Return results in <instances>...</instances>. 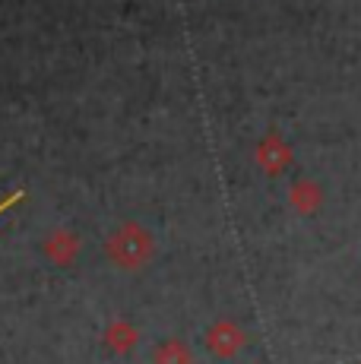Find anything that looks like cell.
Masks as SVG:
<instances>
[{
    "label": "cell",
    "instance_id": "6da1fadb",
    "mask_svg": "<svg viewBox=\"0 0 361 364\" xmlns=\"http://www.w3.org/2000/svg\"><path fill=\"white\" fill-rule=\"evenodd\" d=\"M111 257L121 266H143L152 257V241L140 228H124L111 237Z\"/></svg>",
    "mask_w": 361,
    "mask_h": 364
},
{
    "label": "cell",
    "instance_id": "7a4b0ae2",
    "mask_svg": "<svg viewBox=\"0 0 361 364\" xmlns=\"http://www.w3.org/2000/svg\"><path fill=\"white\" fill-rule=\"evenodd\" d=\"M206 346H210V352L219 355V358H232V355H238L241 346H244V333H241L232 320H219V323L206 333Z\"/></svg>",
    "mask_w": 361,
    "mask_h": 364
},
{
    "label": "cell",
    "instance_id": "3957f363",
    "mask_svg": "<svg viewBox=\"0 0 361 364\" xmlns=\"http://www.w3.org/2000/svg\"><path fill=\"white\" fill-rule=\"evenodd\" d=\"M257 162H260V168H263V171H269V174L286 171L289 162H291L289 143H282L276 133H269V136L260 143V149H257Z\"/></svg>",
    "mask_w": 361,
    "mask_h": 364
},
{
    "label": "cell",
    "instance_id": "277c9868",
    "mask_svg": "<svg viewBox=\"0 0 361 364\" xmlns=\"http://www.w3.org/2000/svg\"><path fill=\"white\" fill-rule=\"evenodd\" d=\"M289 203H291V209H295V213L314 215L317 209H320V203H323L320 184H314V181H298V184L289 191Z\"/></svg>",
    "mask_w": 361,
    "mask_h": 364
},
{
    "label": "cell",
    "instance_id": "5b68a950",
    "mask_svg": "<svg viewBox=\"0 0 361 364\" xmlns=\"http://www.w3.org/2000/svg\"><path fill=\"white\" fill-rule=\"evenodd\" d=\"M48 254L54 257V260L58 263H70L73 257H76V250H80V244H76V237L73 235H64V232H58L51 237V241H48Z\"/></svg>",
    "mask_w": 361,
    "mask_h": 364
},
{
    "label": "cell",
    "instance_id": "8992f818",
    "mask_svg": "<svg viewBox=\"0 0 361 364\" xmlns=\"http://www.w3.org/2000/svg\"><path fill=\"white\" fill-rule=\"evenodd\" d=\"M156 364H190V352L184 342H165L156 352Z\"/></svg>",
    "mask_w": 361,
    "mask_h": 364
},
{
    "label": "cell",
    "instance_id": "52a82bcc",
    "mask_svg": "<svg viewBox=\"0 0 361 364\" xmlns=\"http://www.w3.org/2000/svg\"><path fill=\"white\" fill-rule=\"evenodd\" d=\"M108 342H111L114 352H130L134 342H136V336H134V330H130L127 323H114L111 326V333H108Z\"/></svg>",
    "mask_w": 361,
    "mask_h": 364
}]
</instances>
